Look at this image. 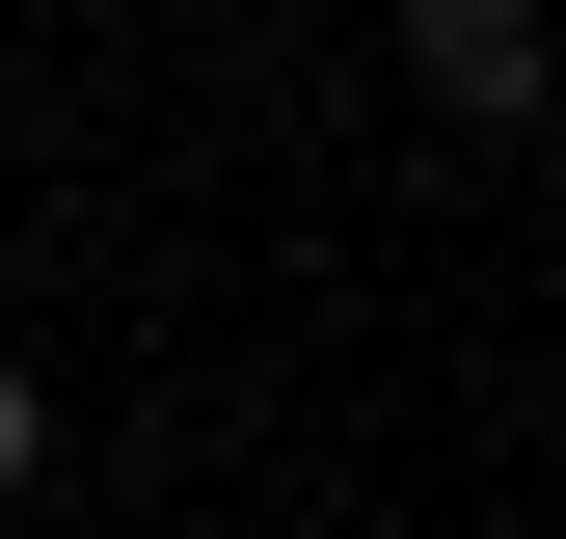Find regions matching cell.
Wrapping results in <instances>:
<instances>
[{"label":"cell","instance_id":"obj_1","mask_svg":"<svg viewBox=\"0 0 566 539\" xmlns=\"http://www.w3.org/2000/svg\"><path fill=\"white\" fill-rule=\"evenodd\" d=\"M405 82H432L459 135H513L539 108V0H405Z\"/></svg>","mask_w":566,"mask_h":539},{"label":"cell","instance_id":"obj_2","mask_svg":"<svg viewBox=\"0 0 566 539\" xmlns=\"http://www.w3.org/2000/svg\"><path fill=\"white\" fill-rule=\"evenodd\" d=\"M0 486H54V378L28 351H0Z\"/></svg>","mask_w":566,"mask_h":539}]
</instances>
